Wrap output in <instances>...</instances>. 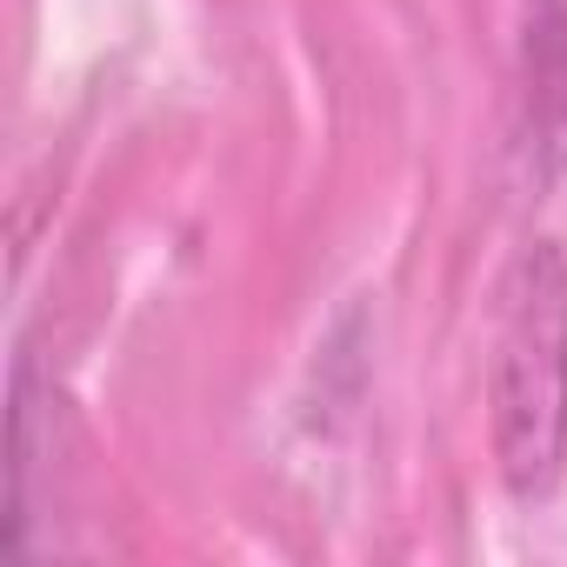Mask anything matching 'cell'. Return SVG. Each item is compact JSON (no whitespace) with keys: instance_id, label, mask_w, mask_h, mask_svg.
I'll return each mask as SVG.
<instances>
[{"instance_id":"6da1fadb","label":"cell","mask_w":567,"mask_h":567,"mask_svg":"<svg viewBox=\"0 0 567 567\" xmlns=\"http://www.w3.org/2000/svg\"><path fill=\"white\" fill-rule=\"evenodd\" d=\"M501 461L514 487H547L567 441V260L534 247L514 274L501 328Z\"/></svg>"}]
</instances>
